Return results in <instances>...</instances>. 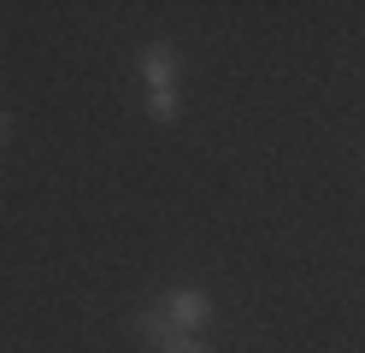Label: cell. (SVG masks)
<instances>
[{"instance_id": "cell-1", "label": "cell", "mask_w": 365, "mask_h": 353, "mask_svg": "<svg viewBox=\"0 0 365 353\" xmlns=\"http://www.w3.org/2000/svg\"><path fill=\"white\" fill-rule=\"evenodd\" d=\"M171 318H177V324H200V318H207V300L182 289V295H171Z\"/></svg>"}, {"instance_id": "cell-3", "label": "cell", "mask_w": 365, "mask_h": 353, "mask_svg": "<svg viewBox=\"0 0 365 353\" xmlns=\"http://www.w3.org/2000/svg\"><path fill=\"white\" fill-rule=\"evenodd\" d=\"M171 112H177V101H171V88H159V94H153V118H171Z\"/></svg>"}, {"instance_id": "cell-2", "label": "cell", "mask_w": 365, "mask_h": 353, "mask_svg": "<svg viewBox=\"0 0 365 353\" xmlns=\"http://www.w3.org/2000/svg\"><path fill=\"white\" fill-rule=\"evenodd\" d=\"M148 77H153L159 88L171 83V53H165V47H153V53H148Z\"/></svg>"}]
</instances>
